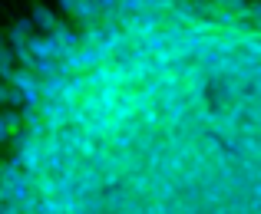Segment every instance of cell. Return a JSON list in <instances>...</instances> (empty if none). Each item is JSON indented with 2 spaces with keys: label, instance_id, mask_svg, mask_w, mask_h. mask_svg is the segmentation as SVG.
<instances>
[{
  "label": "cell",
  "instance_id": "cell-1",
  "mask_svg": "<svg viewBox=\"0 0 261 214\" xmlns=\"http://www.w3.org/2000/svg\"><path fill=\"white\" fill-rule=\"evenodd\" d=\"M23 46L33 53V56H46V59H53V63H57V59H63V53H66V50H60V46L50 40V33H30Z\"/></svg>",
  "mask_w": 261,
  "mask_h": 214
},
{
  "label": "cell",
  "instance_id": "cell-2",
  "mask_svg": "<svg viewBox=\"0 0 261 214\" xmlns=\"http://www.w3.org/2000/svg\"><path fill=\"white\" fill-rule=\"evenodd\" d=\"M50 40L60 46V50H76V46H80V33H73L70 23H63V20H57V23H53Z\"/></svg>",
  "mask_w": 261,
  "mask_h": 214
},
{
  "label": "cell",
  "instance_id": "cell-3",
  "mask_svg": "<svg viewBox=\"0 0 261 214\" xmlns=\"http://www.w3.org/2000/svg\"><path fill=\"white\" fill-rule=\"evenodd\" d=\"M83 93H86V79H83V76H70V79L63 82V89H60V99L57 102H63V106L70 109V106H76V102H80V96H83Z\"/></svg>",
  "mask_w": 261,
  "mask_h": 214
},
{
  "label": "cell",
  "instance_id": "cell-4",
  "mask_svg": "<svg viewBox=\"0 0 261 214\" xmlns=\"http://www.w3.org/2000/svg\"><path fill=\"white\" fill-rule=\"evenodd\" d=\"M30 20H33V26H37V30H43V33H50L53 30V23H57V13L50 10V7L46 4H40V0H33V10H30Z\"/></svg>",
  "mask_w": 261,
  "mask_h": 214
},
{
  "label": "cell",
  "instance_id": "cell-5",
  "mask_svg": "<svg viewBox=\"0 0 261 214\" xmlns=\"http://www.w3.org/2000/svg\"><path fill=\"white\" fill-rule=\"evenodd\" d=\"M63 76H46V79H40V99H46V102H53V99H60V89H63Z\"/></svg>",
  "mask_w": 261,
  "mask_h": 214
},
{
  "label": "cell",
  "instance_id": "cell-6",
  "mask_svg": "<svg viewBox=\"0 0 261 214\" xmlns=\"http://www.w3.org/2000/svg\"><path fill=\"white\" fill-rule=\"evenodd\" d=\"M119 96H122V89H119V86H99V89H96V99H99L102 112H109V109L119 102Z\"/></svg>",
  "mask_w": 261,
  "mask_h": 214
},
{
  "label": "cell",
  "instance_id": "cell-7",
  "mask_svg": "<svg viewBox=\"0 0 261 214\" xmlns=\"http://www.w3.org/2000/svg\"><path fill=\"white\" fill-rule=\"evenodd\" d=\"M33 73H37L40 79L57 76V63H53V59H46V56H37V59H33Z\"/></svg>",
  "mask_w": 261,
  "mask_h": 214
},
{
  "label": "cell",
  "instance_id": "cell-8",
  "mask_svg": "<svg viewBox=\"0 0 261 214\" xmlns=\"http://www.w3.org/2000/svg\"><path fill=\"white\" fill-rule=\"evenodd\" d=\"M13 70V50L10 46H0V79L7 82V76Z\"/></svg>",
  "mask_w": 261,
  "mask_h": 214
},
{
  "label": "cell",
  "instance_id": "cell-9",
  "mask_svg": "<svg viewBox=\"0 0 261 214\" xmlns=\"http://www.w3.org/2000/svg\"><path fill=\"white\" fill-rule=\"evenodd\" d=\"M7 106L10 109H23V93L17 86H7Z\"/></svg>",
  "mask_w": 261,
  "mask_h": 214
},
{
  "label": "cell",
  "instance_id": "cell-10",
  "mask_svg": "<svg viewBox=\"0 0 261 214\" xmlns=\"http://www.w3.org/2000/svg\"><path fill=\"white\" fill-rule=\"evenodd\" d=\"M13 30H17V33H23V37H30V33L37 30V26H33V20H30V17H20L17 23H13Z\"/></svg>",
  "mask_w": 261,
  "mask_h": 214
},
{
  "label": "cell",
  "instance_id": "cell-11",
  "mask_svg": "<svg viewBox=\"0 0 261 214\" xmlns=\"http://www.w3.org/2000/svg\"><path fill=\"white\" fill-rule=\"evenodd\" d=\"M7 139H10V129H7V122H4V115H0V145H4Z\"/></svg>",
  "mask_w": 261,
  "mask_h": 214
},
{
  "label": "cell",
  "instance_id": "cell-12",
  "mask_svg": "<svg viewBox=\"0 0 261 214\" xmlns=\"http://www.w3.org/2000/svg\"><path fill=\"white\" fill-rule=\"evenodd\" d=\"M96 4H99V10H106V7H116L119 0H96Z\"/></svg>",
  "mask_w": 261,
  "mask_h": 214
},
{
  "label": "cell",
  "instance_id": "cell-13",
  "mask_svg": "<svg viewBox=\"0 0 261 214\" xmlns=\"http://www.w3.org/2000/svg\"><path fill=\"white\" fill-rule=\"evenodd\" d=\"M0 106H7V82H0Z\"/></svg>",
  "mask_w": 261,
  "mask_h": 214
},
{
  "label": "cell",
  "instance_id": "cell-14",
  "mask_svg": "<svg viewBox=\"0 0 261 214\" xmlns=\"http://www.w3.org/2000/svg\"><path fill=\"white\" fill-rule=\"evenodd\" d=\"M248 10H251V13H261V0H258V4H251Z\"/></svg>",
  "mask_w": 261,
  "mask_h": 214
},
{
  "label": "cell",
  "instance_id": "cell-15",
  "mask_svg": "<svg viewBox=\"0 0 261 214\" xmlns=\"http://www.w3.org/2000/svg\"><path fill=\"white\" fill-rule=\"evenodd\" d=\"M189 4H195V7H205V4H212V0H189Z\"/></svg>",
  "mask_w": 261,
  "mask_h": 214
},
{
  "label": "cell",
  "instance_id": "cell-16",
  "mask_svg": "<svg viewBox=\"0 0 261 214\" xmlns=\"http://www.w3.org/2000/svg\"><path fill=\"white\" fill-rule=\"evenodd\" d=\"M0 46H4V33H0Z\"/></svg>",
  "mask_w": 261,
  "mask_h": 214
}]
</instances>
